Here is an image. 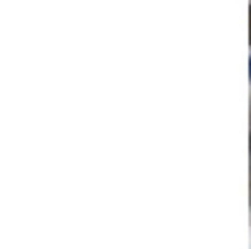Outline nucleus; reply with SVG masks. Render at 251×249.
Here are the masks:
<instances>
[{"instance_id":"f257e3e1","label":"nucleus","mask_w":251,"mask_h":249,"mask_svg":"<svg viewBox=\"0 0 251 249\" xmlns=\"http://www.w3.org/2000/svg\"><path fill=\"white\" fill-rule=\"evenodd\" d=\"M249 204H251V131H249Z\"/></svg>"},{"instance_id":"f03ea898","label":"nucleus","mask_w":251,"mask_h":249,"mask_svg":"<svg viewBox=\"0 0 251 249\" xmlns=\"http://www.w3.org/2000/svg\"><path fill=\"white\" fill-rule=\"evenodd\" d=\"M249 46H251V5H249Z\"/></svg>"},{"instance_id":"7ed1b4c3","label":"nucleus","mask_w":251,"mask_h":249,"mask_svg":"<svg viewBox=\"0 0 251 249\" xmlns=\"http://www.w3.org/2000/svg\"><path fill=\"white\" fill-rule=\"evenodd\" d=\"M249 81H251V58H249Z\"/></svg>"}]
</instances>
